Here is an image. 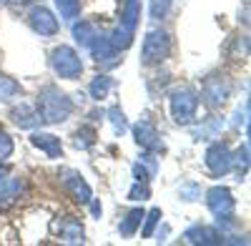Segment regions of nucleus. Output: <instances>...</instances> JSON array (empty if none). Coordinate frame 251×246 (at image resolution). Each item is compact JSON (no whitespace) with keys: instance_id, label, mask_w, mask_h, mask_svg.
<instances>
[{"instance_id":"1","label":"nucleus","mask_w":251,"mask_h":246,"mask_svg":"<svg viewBox=\"0 0 251 246\" xmlns=\"http://www.w3.org/2000/svg\"><path fill=\"white\" fill-rule=\"evenodd\" d=\"M38 116L40 123H63L73 113V103L66 93H60L55 86H43L38 93Z\"/></svg>"},{"instance_id":"2","label":"nucleus","mask_w":251,"mask_h":246,"mask_svg":"<svg viewBox=\"0 0 251 246\" xmlns=\"http://www.w3.org/2000/svg\"><path fill=\"white\" fill-rule=\"evenodd\" d=\"M138 15H141L138 0H128V3H126V8H123L121 23L113 28V33H111V38H108L118 50H126V48L133 43V33H136V25H138Z\"/></svg>"},{"instance_id":"3","label":"nucleus","mask_w":251,"mask_h":246,"mask_svg":"<svg viewBox=\"0 0 251 246\" xmlns=\"http://www.w3.org/2000/svg\"><path fill=\"white\" fill-rule=\"evenodd\" d=\"M169 103H171V116L176 123L181 126H188L194 118H196V108H199V96L194 88H176L169 96Z\"/></svg>"},{"instance_id":"4","label":"nucleus","mask_w":251,"mask_h":246,"mask_svg":"<svg viewBox=\"0 0 251 246\" xmlns=\"http://www.w3.org/2000/svg\"><path fill=\"white\" fill-rule=\"evenodd\" d=\"M171 53V38L166 30H151L143 40L141 48V63L143 66H156L161 60H166Z\"/></svg>"},{"instance_id":"5","label":"nucleus","mask_w":251,"mask_h":246,"mask_svg":"<svg viewBox=\"0 0 251 246\" xmlns=\"http://www.w3.org/2000/svg\"><path fill=\"white\" fill-rule=\"evenodd\" d=\"M50 68L55 71V75L73 80L83 73V60L71 46H58L50 53Z\"/></svg>"},{"instance_id":"6","label":"nucleus","mask_w":251,"mask_h":246,"mask_svg":"<svg viewBox=\"0 0 251 246\" xmlns=\"http://www.w3.org/2000/svg\"><path fill=\"white\" fill-rule=\"evenodd\" d=\"M228 96H231V83H228V78L214 73L203 80V100L208 108H221Z\"/></svg>"},{"instance_id":"7","label":"nucleus","mask_w":251,"mask_h":246,"mask_svg":"<svg viewBox=\"0 0 251 246\" xmlns=\"http://www.w3.org/2000/svg\"><path fill=\"white\" fill-rule=\"evenodd\" d=\"M231 156H234L231 148H228L224 141H216V143H211V146L206 148V169L211 171V176L219 178V176L231 171V166H234Z\"/></svg>"},{"instance_id":"8","label":"nucleus","mask_w":251,"mask_h":246,"mask_svg":"<svg viewBox=\"0 0 251 246\" xmlns=\"http://www.w3.org/2000/svg\"><path fill=\"white\" fill-rule=\"evenodd\" d=\"M206 206L216 219H221V216H231L234 214L236 201H234L231 191H228L226 186H214V189L206 191Z\"/></svg>"},{"instance_id":"9","label":"nucleus","mask_w":251,"mask_h":246,"mask_svg":"<svg viewBox=\"0 0 251 246\" xmlns=\"http://www.w3.org/2000/svg\"><path fill=\"white\" fill-rule=\"evenodd\" d=\"M91 48V55H93V60L98 66H103V68H116L118 63H121V50L111 43L108 38H103V35H98L93 43L88 46Z\"/></svg>"},{"instance_id":"10","label":"nucleus","mask_w":251,"mask_h":246,"mask_svg":"<svg viewBox=\"0 0 251 246\" xmlns=\"http://www.w3.org/2000/svg\"><path fill=\"white\" fill-rule=\"evenodd\" d=\"M28 23H30V28H33L40 38H50V35L58 33V20H55V15H53L48 8H43V5H35V8L28 13Z\"/></svg>"},{"instance_id":"11","label":"nucleus","mask_w":251,"mask_h":246,"mask_svg":"<svg viewBox=\"0 0 251 246\" xmlns=\"http://www.w3.org/2000/svg\"><path fill=\"white\" fill-rule=\"evenodd\" d=\"M60 178H63V186H66V191L73 196V201H78V203H88V201L93 198L91 186H88L86 178H83L78 171L63 169V171H60Z\"/></svg>"},{"instance_id":"12","label":"nucleus","mask_w":251,"mask_h":246,"mask_svg":"<svg viewBox=\"0 0 251 246\" xmlns=\"http://www.w3.org/2000/svg\"><path fill=\"white\" fill-rule=\"evenodd\" d=\"M133 138L146 151H161L163 148V143L158 141V131H156V126L151 121H138L133 126Z\"/></svg>"},{"instance_id":"13","label":"nucleus","mask_w":251,"mask_h":246,"mask_svg":"<svg viewBox=\"0 0 251 246\" xmlns=\"http://www.w3.org/2000/svg\"><path fill=\"white\" fill-rule=\"evenodd\" d=\"M183 239L188 244H203V246L224 244V234H219V229H214V226H191L183 234Z\"/></svg>"},{"instance_id":"14","label":"nucleus","mask_w":251,"mask_h":246,"mask_svg":"<svg viewBox=\"0 0 251 246\" xmlns=\"http://www.w3.org/2000/svg\"><path fill=\"white\" fill-rule=\"evenodd\" d=\"M58 236H60V241H66V244H83V241H86L83 223H80L75 216H66V219L60 221Z\"/></svg>"},{"instance_id":"15","label":"nucleus","mask_w":251,"mask_h":246,"mask_svg":"<svg viewBox=\"0 0 251 246\" xmlns=\"http://www.w3.org/2000/svg\"><path fill=\"white\" fill-rule=\"evenodd\" d=\"M25 183L20 178H3L0 181V211L13 206V203L20 198V194H23Z\"/></svg>"},{"instance_id":"16","label":"nucleus","mask_w":251,"mask_h":246,"mask_svg":"<svg viewBox=\"0 0 251 246\" xmlns=\"http://www.w3.org/2000/svg\"><path fill=\"white\" fill-rule=\"evenodd\" d=\"M10 118H13V123H15L18 128H35L38 123H40L38 111H35L33 106H28V103H18V106H13Z\"/></svg>"},{"instance_id":"17","label":"nucleus","mask_w":251,"mask_h":246,"mask_svg":"<svg viewBox=\"0 0 251 246\" xmlns=\"http://www.w3.org/2000/svg\"><path fill=\"white\" fill-rule=\"evenodd\" d=\"M30 143L35 148H40L43 153H48V158H60V153H63V143L53 133H33Z\"/></svg>"},{"instance_id":"18","label":"nucleus","mask_w":251,"mask_h":246,"mask_svg":"<svg viewBox=\"0 0 251 246\" xmlns=\"http://www.w3.org/2000/svg\"><path fill=\"white\" fill-rule=\"evenodd\" d=\"M73 38L78 40L80 46L88 48L93 40L98 38V30L93 28V23H86V20H83V23H75V25H73Z\"/></svg>"},{"instance_id":"19","label":"nucleus","mask_w":251,"mask_h":246,"mask_svg":"<svg viewBox=\"0 0 251 246\" xmlns=\"http://www.w3.org/2000/svg\"><path fill=\"white\" fill-rule=\"evenodd\" d=\"M143 214H146L143 209H133V211L126 214V219L121 221V226H118V229H121V234H123V236H133V234H136V229L141 226V221H143Z\"/></svg>"},{"instance_id":"20","label":"nucleus","mask_w":251,"mask_h":246,"mask_svg":"<svg viewBox=\"0 0 251 246\" xmlns=\"http://www.w3.org/2000/svg\"><path fill=\"white\" fill-rule=\"evenodd\" d=\"M93 143H96V128H91V126H80L73 133V146L80 151H88Z\"/></svg>"},{"instance_id":"21","label":"nucleus","mask_w":251,"mask_h":246,"mask_svg":"<svg viewBox=\"0 0 251 246\" xmlns=\"http://www.w3.org/2000/svg\"><path fill=\"white\" fill-rule=\"evenodd\" d=\"M58 5V13L63 20H68V23H73V20L80 15V0H55Z\"/></svg>"},{"instance_id":"22","label":"nucleus","mask_w":251,"mask_h":246,"mask_svg":"<svg viewBox=\"0 0 251 246\" xmlns=\"http://www.w3.org/2000/svg\"><path fill=\"white\" fill-rule=\"evenodd\" d=\"M111 86H113V80H111L108 75H96V78H93V83H91V88H88V93H91V98L100 100V98H106V96H108Z\"/></svg>"},{"instance_id":"23","label":"nucleus","mask_w":251,"mask_h":246,"mask_svg":"<svg viewBox=\"0 0 251 246\" xmlns=\"http://www.w3.org/2000/svg\"><path fill=\"white\" fill-rule=\"evenodd\" d=\"M18 93H20V83H18V80H13L5 73H0V100H10Z\"/></svg>"},{"instance_id":"24","label":"nucleus","mask_w":251,"mask_h":246,"mask_svg":"<svg viewBox=\"0 0 251 246\" xmlns=\"http://www.w3.org/2000/svg\"><path fill=\"white\" fill-rule=\"evenodd\" d=\"M171 5H174V0H151V5H149L151 18H153V20L166 18V15H169V10H171Z\"/></svg>"},{"instance_id":"25","label":"nucleus","mask_w":251,"mask_h":246,"mask_svg":"<svg viewBox=\"0 0 251 246\" xmlns=\"http://www.w3.org/2000/svg\"><path fill=\"white\" fill-rule=\"evenodd\" d=\"M158 219H161V209H151L149 214H143V221H146V223H143V231H141V234H143L146 239H149V236L153 234Z\"/></svg>"},{"instance_id":"26","label":"nucleus","mask_w":251,"mask_h":246,"mask_svg":"<svg viewBox=\"0 0 251 246\" xmlns=\"http://www.w3.org/2000/svg\"><path fill=\"white\" fill-rule=\"evenodd\" d=\"M231 161H236L239 176H246V169H249V143H244V146L236 151V156H231Z\"/></svg>"},{"instance_id":"27","label":"nucleus","mask_w":251,"mask_h":246,"mask_svg":"<svg viewBox=\"0 0 251 246\" xmlns=\"http://www.w3.org/2000/svg\"><path fill=\"white\" fill-rule=\"evenodd\" d=\"M149 181H136L133 183V189L128 191V198L131 201H146V198H149Z\"/></svg>"},{"instance_id":"28","label":"nucleus","mask_w":251,"mask_h":246,"mask_svg":"<svg viewBox=\"0 0 251 246\" xmlns=\"http://www.w3.org/2000/svg\"><path fill=\"white\" fill-rule=\"evenodd\" d=\"M108 116H111V123H113V128H116V133H123L126 128H128V123H126V116H123V111H121L118 106L108 108Z\"/></svg>"},{"instance_id":"29","label":"nucleus","mask_w":251,"mask_h":246,"mask_svg":"<svg viewBox=\"0 0 251 246\" xmlns=\"http://www.w3.org/2000/svg\"><path fill=\"white\" fill-rule=\"evenodd\" d=\"M10 156H13V138L5 131H0V161H5Z\"/></svg>"},{"instance_id":"30","label":"nucleus","mask_w":251,"mask_h":246,"mask_svg":"<svg viewBox=\"0 0 251 246\" xmlns=\"http://www.w3.org/2000/svg\"><path fill=\"white\" fill-rule=\"evenodd\" d=\"M216 128H219V121H211L208 126H203V128H196V131H194V136H196V138H206L208 133H214Z\"/></svg>"},{"instance_id":"31","label":"nucleus","mask_w":251,"mask_h":246,"mask_svg":"<svg viewBox=\"0 0 251 246\" xmlns=\"http://www.w3.org/2000/svg\"><path fill=\"white\" fill-rule=\"evenodd\" d=\"M28 3H30V0H10V8L18 10V8H25Z\"/></svg>"},{"instance_id":"32","label":"nucleus","mask_w":251,"mask_h":246,"mask_svg":"<svg viewBox=\"0 0 251 246\" xmlns=\"http://www.w3.org/2000/svg\"><path fill=\"white\" fill-rule=\"evenodd\" d=\"M88 203H91V201H88ZM91 211L98 216V214H100V206H98V203H91Z\"/></svg>"},{"instance_id":"33","label":"nucleus","mask_w":251,"mask_h":246,"mask_svg":"<svg viewBox=\"0 0 251 246\" xmlns=\"http://www.w3.org/2000/svg\"><path fill=\"white\" fill-rule=\"evenodd\" d=\"M3 178H8V169H5V166H0V181H3Z\"/></svg>"},{"instance_id":"34","label":"nucleus","mask_w":251,"mask_h":246,"mask_svg":"<svg viewBox=\"0 0 251 246\" xmlns=\"http://www.w3.org/2000/svg\"><path fill=\"white\" fill-rule=\"evenodd\" d=\"M0 3H3V0H0Z\"/></svg>"}]
</instances>
